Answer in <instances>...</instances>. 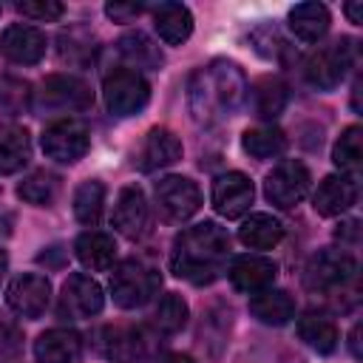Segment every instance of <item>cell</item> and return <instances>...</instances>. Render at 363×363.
Segmentation results:
<instances>
[{
	"label": "cell",
	"instance_id": "1",
	"mask_svg": "<svg viewBox=\"0 0 363 363\" xmlns=\"http://www.w3.org/2000/svg\"><path fill=\"white\" fill-rule=\"evenodd\" d=\"M230 235L216 221H201L176 235L170 250V269L190 284H210L227 267Z\"/></svg>",
	"mask_w": 363,
	"mask_h": 363
},
{
	"label": "cell",
	"instance_id": "2",
	"mask_svg": "<svg viewBox=\"0 0 363 363\" xmlns=\"http://www.w3.org/2000/svg\"><path fill=\"white\" fill-rule=\"evenodd\" d=\"M247 96V79L230 60H213L190 79V111L199 122H218L230 116Z\"/></svg>",
	"mask_w": 363,
	"mask_h": 363
},
{
	"label": "cell",
	"instance_id": "3",
	"mask_svg": "<svg viewBox=\"0 0 363 363\" xmlns=\"http://www.w3.org/2000/svg\"><path fill=\"white\" fill-rule=\"evenodd\" d=\"M162 286V275L159 269H153L145 261L128 258L122 261L113 272H111V295L113 303L122 309H139L147 301H153V295Z\"/></svg>",
	"mask_w": 363,
	"mask_h": 363
},
{
	"label": "cell",
	"instance_id": "4",
	"mask_svg": "<svg viewBox=\"0 0 363 363\" xmlns=\"http://www.w3.org/2000/svg\"><path fill=\"white\" fill-rule=\"evenodd\" d=\"M354 62V43L349 37H340L335 40L332 45H323L320 51H315L309 60H306V82L318 91H335L343 77L349 74Z\"/></svg>",
	"mask_w": 363,
	"mask_h": 363
},
{
	"label": "cell",
	"instance_id": "5",
	"mask_svg": "<svg viewBox=\"0 0 363 363\" xmlns=\"http://www.w3.org/2000/svg\"><path fill=\"white\" fill-rule=\"evenodd\" d=\"M102 96L113 116H136L150 99V85L133 68H113L102 82Z\"/></svg>",
	"mask_w": 363,
	"mask_h": 363
},
{
	"label": "cell",
	"instance_id": "6",
	"mask_svg": "<svg viewBox=\"0 0 363 363\" xmlns=\"http://www.w3.org/2000/svg\"><path fill=\"white\" fill-rule=\"evenodd\" d=\"M309 184H312V176L306 164L298 159H284L267 173L264 196L278 210H292L298 201H303V196L309 193Z\"/></svg>",
	"mask_w": 363,
	"mask_h": 363
},
{
	"label": "cell",
	"instance_id": "7",
	"mask_svg": "<svg viewBox=\"0 0 363 363\" xmlns=\"http://www.w3.org/2000/svg\"><path fill=\"white\" fill-rule=\"evenodd\" d=\"M43 153L60 164L79 162L91 147V130L79 119H60L43 130Z\"/></svg>",
	"mask_w": 363,
	"mask_h": 363
},
{
	"label": "cell",
	"instance_id": "8",
	"mask_svg": "<svg viewBox=\"0 0 363 363\" xmlns=\"http://www.w3.org/2000/svg\"><path fill=\"white\" fill-rule=\"evenodd\" d=\"M156 207L167 221H187L201 207V190L187 176H164L156 182Z\"/></svg>",
	"mask_w": 363,
	"mask_h": 363
},
{
	"label": "cell",
	"instance_id": "9",
	"mask_svg": "<svg viewBox=\"0 0 363 363\" xmlns=\"http://www.w3.org/2000/svg\"><path fill=\"white\" fill-rule=\"evenodd\" d=\"M357 272V264L349 252H340V250H320L309 258L306 264V286L309 289H335V286H343L354 278Z\"/></svg>",
	"mask_w": 363,
	"mask_h": 363
},
{
	"label": "cell",
	"instance_id": "10",
	"mask_svg": "<svg viewBox=\"0 0 363 363\" xmlns=\"http://www.w3.org/2000/svg\"><path fill=\"white\" fill-rule=\"evenodd\" d=\"M91 102L94 96L88 82L74 74H51L40 85V105L48 111H85Z\"/></svg>",
	"mask_w": 363,
	"mask_h": 363
},
{
	"label": "cell",
	"instance_id": "11",
	"mask_svg": "<svg viewBox=\"0 0 363 363\" xmlns=\"http://www.w3.org/2000/svg\"><path fill=\"white\" fill-rule=\"evenodd\" d=\"M6 303L20 315V318H28V320H37L48 303H51V284L45 275H37V272H23L17 275L9 289H6Z\"/></svg>",
	"mask_w": 363,
	"mask_h": 363
},
{
	"label": "cell",
	"instance_id": "12",
	"mask_svg": "<svg viewBox=\"0 0 363 363\" xmlns=\"http://www.w3.org/2000/svg\"><path fill=\"white\" fill-rule=\"evenodd\" d=\"M105 306V295L102 286L85 275V272H74L68 275V281L62 284V301H60V312L68 318H94L99 315Z\"/></svg>",
	"mask_w": 363,
	"mask_h": 363
},
{
	"label": "cell",
	"instance_id": "13",
	"mask_svg": "<svg viewBox=\"0 0 363 363\" xmlns=\"http://www.w3.org/2000/svg\"><path fill=\"white\" fill-rule=\"evenodd\" d=\"M45 34L34 26L14 23L0 34V57H6L14 65H34L45 57Z\"/></svg>",
	"mask_w": 363,
	"mask_h": 363
},
{
	"label": "cell",
	"instance_id": "14",
	"mask_svg": "<svg viewBox=\"0 0 363 363\" xmlns=\"http://www.w3.org/2000/svg\"><path fill=\"white\" fill-rule=\"evenodd\" d=\"M255 199V187L244 173H221L213 182V207L224 218H241Z\"/></svg>",
	"mask_w": 363,
	"mask_h": 363
},
{
	"label": "cell",
	"instance_id": "15",
	"mask_svg": "<svg viewBox=\"0 0 363 363\" xmlns=\"http://www.w3.org/2000/svg\"><path fill=\"white\" fill-rule=\"evenodd\" d=\"M111 221H113L116 233H122L130 241L145 235V230H147V199H145L139 184H125L119 190Z\"/></svg>",
	"mask_w": 363,
	"mask_h": 363
},
{
	"label": "cell",
	"instance_id": "16",
	"mask_svg": "<svg viewBox=\"0 0 363 363\" xmlns=\"http://www.w3.org/2000/svg\"><path fill=\"white\" fill-rule=\"evenodd\" d=\"M275 261L272 258H264V255H238L233 258L227 275H230V284L244 292V295H255V292H264L272 286L275 281Z\"/></svg>",
	"mask_w": 363,
	"mask_h": 363
},
{
	"label": "cell",
	"instance_id": "17",
	"mask_svg": "<svg viewBox=\"0 0 363 363\" xmlns=\"http://www.w3.org/2000/svg\"><path fill=\"white\" fill-rule=\"evenodd\" d=\"M182 150H184L182 139L170 128H150L142 147H139L136 164H139V170L150 173V170H159V167H167V164L179 162Z\"/></svg>",
	"mask_w": 363,
	"mask_h": 363
},
{
	"label": "cell",
	"instance_id": "18",
	"mask_svg": "<svg viewBox=\"0 0 363 363\" xmlns=\"http://www.w3.org/2000/svg\"><path fill=\"white\" fill-rule=\"evenodd\" d=\"M357 201V184L352 176H326L315 196H312V207L318 216H340L346 213L352 204Z\"/></svg>",
	"mask_w": 363,
	"mask_h": 363
},
{
	"label": "cell",
	"instance_id": "19",
	"mask_svg": "<svg viewBox=\"0 0 363 363\" xmlns=\"http://www.w3.org/2000/svg\"><path fill=\"white\" fill-rule=\"evenodd\" d=\"M82 354V337L74 329H48L34 340V357L40 363H77Z\"/></svg>",
	"mask_w": 363,
	"mask_h": 363
},
{
	"label": "cell",
	"instance_id": "20",
	"mask_svg": "<svg viewBox=\"0 0 363 363\" xmlns=\"http://www.w3.org/2000/svg\"><path fill=\"white\" fill-rule=\"evenodd\" d=\"M153 26L167 45H182L193 34V14L184 3H159L153 9Z\"/></svg>",
	"mask_w": 363,
	"mask_h": 363
},
{
	"label": "cell",
	"instance_id": "21",
	"mask_svg": "<svg viewBox=\"0 0 363 363\" xmlns=\"http://www.w3.org/2000/svg\"><path fill=\"white\" fill-rule=\"evenodd\" d=\"M250 315L267 326H284L295 318V301L284 289H264L250 298Z\"/></svg>",
	"mask_w": 363,
	"mask_h": 363
},
{
	"label": "cell",
	"instance_id": "22",
	"mask_svg": "<svg viewBox=\"0 0 363 363\" xmlns=\"http://www.w3.org/2000/svg\"><path fill=\"white\" fill-rule=\"evenodd\" d=\"M74 252L79 258V264L85 269H94V272H105L113 267V258H116V244L111 235L99 233V230H88L77 238L74 244Z\"/></svg>",
	"mask_w": 363,
	"mask_h": 363
},
{
	"label": "cell",
	"instance_id": "23",
	"mask_svg": "<svg viewBox=\"0 0 363 363\" xmlns=\"http://www.w3.org/2000/svg\"><path fill=\"white\" fill-rule=\"evenodd\" d=\"M31 159V136L20 125H0V173H17Z\"/></svg>",
	"mask_w": 363,
	"mask_h": 363
},
{
	"label": "cell",
	"instance_id": "24",
	"mask_svg": "<svg viewBox=\"0 0 363 363\" xmlns=\"http://www.w3.org/2000/svg\"><path fill=\"white\" fill-rule=\"evenodd\" d=\"M289 31L303 43H318L329 31V9L323 3H298L289 9Z\"/></svg>",
	"mask_w": 363,
	"mask_h": 363
},
{
	"label": "cell",
	"instance_id": "25",
	"mask_svg": "<svg viewBox=\"0 0 363 363\" xmlns=\"http://www.w3.org/2000/svg\"><path fill=\"white\" fill-rule=\"evenodd\" d=\"M247 91H250L252 113L258 119H275L286 108V85L278 77H261L252 82V88L247 85Z\"/></svg>",
	"mask_w": 363,
	"mask_h": 363
},
{
	"label": "cell",
	"instance_id": "26",
	"mask_svg": "<svg viewBox=\"0 0 363 363\" xmlns=\"http://www.w3.org/2000/svg\"><path fill=\"white\" fill-rule=\"evenodd\" d=\"M238 238L250 250H272L284 238V224L269 213H252L238 227Z\"/></svg>",
	"mask_w": 363,
	"mask_h": 363
},
{
	"label": "cell",
	"instance_id": "27",
	"mask_svg": "<svg viewBox=\"0 0 363 363\" xmlns=\"http://www.w3.org/2000/svg\"><path fill=\"white\" fill-rule=\"evenodd\" d=\"M298 335L318 354H332L337 349V340H340L337 326L326 315H318V312H306L298 318Z\"/></svg>",
	"mask_w": 363,
	"mask_h": 363
},
{
	"label": "cell",
	"instance_id": "28",
	"mask_svg": "<svg viewBox=\"0 0 363 363\" xmlns=\"http://www.w3.org/2000/svg\"><path fill=\"white\" fill-rule=\"evenodd\" d=\"M102 210H105V184L99 179H88L77 187L74 193V216L77 221L88 224V227H96L99 218H102Z\"/></svg>",
	"mask_w": 363,
	"mask_h": 363
},
{
	"label": "cell",
	"instance_id": "29",
	"mask_svg": "<svg viewBox=\"0 0 363 363\" xmlns=\"http://www.w3.org/2000/svg\"><path fill=\"white\" fill-rule=\"evenodd\" d=\"M119 54L133 65V68H159L162 65V51L159 45L142 34V31H130L125 37H119Z\"/></svg>",
	"mask_w": 363,
	"mask_h": 363
},
{
	"label": "cell",
	"instance_id": "30",
	"mask_svg": "<svg viewBox=\"0 0 363 363\" xmlns=\"http://www.w3.org/2000/svg\"><path fill=\"white\" fill-rule=\"evenodd\" d=\"M241 147H244L252 159H272V156L284 153L286 136H284L278 128H272V125H267V128H250V130H244V136H241Z\"/></svg>",
	"mask_w": 363,
	"mask_h": 363
},
{
	"label": "cell",
	"instance_id": "31",
	"mask_svg": "<svg viewBox=\"0 0 363 363\" xmlns=\"http://www.w3.org/2000/svg\"><path fill=\"white\" fill-rule=\"evenodd\" d=\"M57 193H60V179L45 170H37L17 184V196L34 207H48L57 199Z\"/></svg>",
	"mask_w": 363,
	"mask_h": 363
},
{
	"label": "cell",
	"instance_id": "32",
	"mask_svg": "<svg viewBox=\"0 0 363 363\" xmlns=\"http://www.w3.org/2000/svg\"><path fill=\"white\" fill-rule=\"evenodd\" d=\"M187 315H190V309H187L184 298H182V295H176V292H167V295L156 303L153 323H156V329H159V332H164V335H176V332H182V329H184Z\"/></svg>",
	"mask_w": 363,
	"mask_h": 363
},
{
	"label": "cell",
	"instance_id": "33",
	"mask_svg": "<svg viewBox=\"0 0 363 363\" xmlns=\"http://www.w3.org/2000/svg\"><path fill=\"white\" fill-rule=\"evenodd\" d=\"M360 156H363V150H360V128H357V125H349V128L337 136V142H335L332 162H335L340 170L354 173V170L360 167Z\"/></svg>",
	"mask_w": 363,
	"mask_h": 363
},
{
	"label": "cell",
	"instance_id": "34",
	"mask_svg": "<svg viewBox=\"0 0 363 363\" xmlns=\"http://www.w3.org/2000/svg\"><path fill=\"white\" fill-rule=\"evenodd\" d=\"M28 102H31L28 82L9 77V74H0V111L3 113H23L28 108Z\"/></svg>",
	"mask_w": 363,
	"mask_h": 363
},
{
	"label": "cell",
	"instance_id": "35",
	"mask_svg": "<svg viewBox=\"0 0 363 363\" xmlns=\"http://www.w3.org/2000/svg\"><path fill=\"white\" fill-rule=\"evenodd\" d=\"M17 11L23 17H31V20H40V23H54L62 17L65 6L57 3V0H23L17 3Z\"/></svg>",
	"mask_w": 363,
	"mask_h": 363
},
{
	"label": "cell",
	"instance_id": "36",
	"mask_svg": "<svg viewBox=\"0 0 363 363\" xmlns=\"http://www.w3.org/2000/svg\"><path fill=\"white\" fill-rule=\"evenodd\" d=\"M20 340H23L20 329H17L11 320L0 318V363L17 354V349H20Z\"/></svg>",
	"mask_w": 363,
	"mask_h": 363
},
{
	"label": "cell",
	"instance_id": "37",
	"mask_svg": "<svg viewBox=\"0 0 363 363\" xmlns=\"http://www.w3.org/2000/svg\"><path fill=\"white\" fill-rule=\"evenodd\" d=\"M142 11H145L142 3H122V0H113V3L105 6V14H108L113 23H133Z\"/></svg>",
	"mask_w": 363,
	"mask_h": 363
},
{
	"label": "cell",
	"instance_id": "38",
	"mask_svg": "<svg viewBox=\"0 0 363 363\" xmlns=\"http://www.w3.org/2000/svg\"><path fill=\"white\" fill-rule=\"evenodd\" d=\"M335 235L340 238V241H349V244H357V221L352 218V221H343V224H337V230H335Z\"/></svg>",
	"mask_w": 363,
	"mask_h": 363
},
{
	"label": "cell",
	"instance_id": "39",
	"mask_svg": "<svg viewBox=\"0 0 363 363\" xmlns=\"http://www.w3.org/2000/svg\"><path fill=\"white\" fill-rule=\"evenodd\" d=\"M346 14H349V20L354 23V26H360L363 23V3H346V9H343Z\"/></svg>",
	"mask_w": 363,
	"mask_h": 363
},
{
	"label": "cell",
	"instance_id": "40",
	"mask_svg": "<svg viewBox=\"0 0 363 363\" xmlns=\"http://www.w3.org/2000/svg\"><path fill=\"white\" fill-rule=\"evenodd\" d=\"M357 337H360V323H354L352 326V335H349V346H352V354L354 357H360V340Z\"/></svg>",
	"mask_w": 363,
	"mask_h": 363
},
{
	"label": "cell",
	"instance_id": "41",
	"mask_svg": "<svg viewBox=\"0 0 363 363\" xmlns=\"http://www.w3.org/2000/svg\"><path fill=\"white\" fill-rule=\"evenodd\" d=\"M162 363H196L193 357H187V354H167Z\"/></svg>",
	"mask_w": 363,
	"mask_h": 363
},
{
	"label": "cell",
	"instance_id": "42",
	"mask_svg": "<svg viewBox=\"0 0 363 363\" xmlns=\"http://www.w3.org/2000/svg\"><path fill=\"white\" fill-rule=\"evenodd\" d=\"M6 269H9V255H6V250L0 247V281H3V275H6Z\"/></svg>",
	"mask_w": 363,
	"mask_h": 363
}]
</instances>
